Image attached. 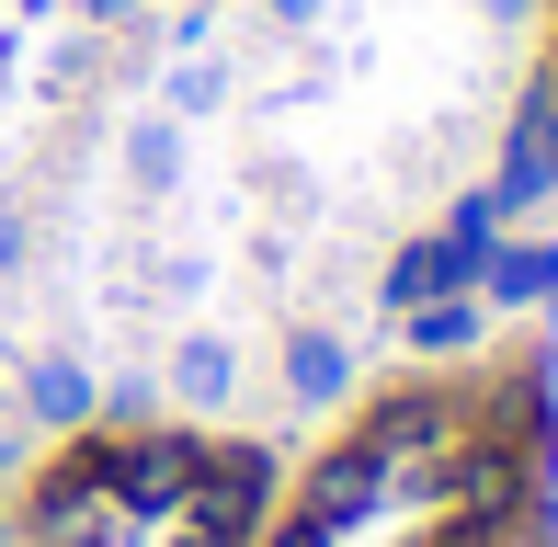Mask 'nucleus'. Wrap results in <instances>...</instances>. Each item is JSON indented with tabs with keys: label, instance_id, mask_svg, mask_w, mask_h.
Wrapping results in <instances>:
<instances>
[{
	"label": "nucleus",
	"instance_id": "nucleus-2",
	"mask_svg": "<svg viewBox=\"0 0 558 547\" xmlns=\"http://www.w3.org/2000/svg\"><path fill=\"white\" fill-rule=\"evenodd\" d=\"M114 513H125V502H114V479H104V445H69L58 479L35 490V536H46V547H92Z\"/></svg>",
	"mask_w": 558,
	"mask_h": 547
},
{
	"label": "nucleus",
	"instance_id": "nucleus-20",
	"mask_svg": "<svg viewBox=\"0 0 558 547\" xmlns=\"http://www.w3.org/2000/svg\"><path fill=\"white\" fill-rule=\"evenodd\" d=\"M0 467H12V411H0Z\"/></svg>",
	"mask_w": 558,
	"mask_h": 547
},
{
	"label": "nucleus",
	"instance_id": "nucleus-1",
	"mask_svg": "<svg viewBox=\"0 0 558 547\" xmlns=\"http://www.w3.org/2000/svg\"><path fill=\"white\" fill-rule=\"evenodd\" d=\"M194 467H206V445H183V434H125V445H104V479H114V502L137 513V525L183 513Z\"/></svg>",
	"mask_w": 558,
	"mask_h": 547
},
{
	"label": "nucleus",
	"instance_id": "nucleus-21",
	"mask_svg": "<svg viewBox=\"0 0 558 547\" xmlns=\"http://www.w3.org/2000/svg\"><path fill=\"white\" fill-rule=\"evenodd\" d=\"M0 92H12V35H0Z\"/></svg>",
	"mask_w": 558,
	"mask_h": 547
},
{
	"label": "nucleus",
	"instance_id": "nucleus-5",
	"mask_svg": "<svg viewBox=\"0 0 558 547\" xmlns=\"http://www.w3.org/2000/svg\"><path fill=\"white\" fill-rule=\"evenodd\" d=\"M388 490H399L388 467H376L365 445H342V457H319V479H308V502H296V525H319V536H365Z\"/></svg>",
	"mask_w": 558,
	"mask_h": 547
},
{
	"label": "nucleus",
	"instance_id": "nucleus-9",
	"mask_svg": "<svg viewBox=\"0 0 558 547\" xmlns=\"http://www.w3.org/2000/svg\"><path fill=\"white\" fill-rule=\"evenodd\" d=\"M468 274H478V263H468V252H456V240L434 229V240H411V252L376 274V296H388V308H422V296H456Z\"/></svg>",
	"mask_w": 558,
	"mask_h": 547
},
{
	"label": "nucleus",
	"instance_id": "nucleus-6",
	"mask_svg": "<svg viewBox=\"0 0 558 547\" xmlns=\"http://www.w3.org/2000/svg\"><path fill=\"white\" fill-rule=\"evenodd\" d=\"M490 194H501V206H547V194H558V81L513 114V148H501V183Z\"/></svg>",
	"mask_w": 558,
	"mask_h": 547
},
{
	"label": "nucleus",
	"instance_id": "nucleus-7",
	"mask_svg": "<svg viewBox=\"0 0 558 547\" xmlns=\"http://www.w3.org/2000/svg\"><path fill=\"white\" fill-rule=\"evenodd\" d=\"M468 285L490 296V308H547L558 296V240H490Z\"/></svg>",
	"mask_w": 558,
	"mask_h": 547
},
{
	"label": "nucleus",
	"instance_id": "nucleus-14",
	"mask_svg": "<svg viewBox=\"0 0 558 547\" xmlns=\"http://www.w3.org/2000/svg\"><path fill=\"white\" fill-rule=\"evenodd\" d=\"M501 217H513V206H501V194L478 183V194H456V217H445V240H456V252L478 263V252H490V240H501Z\"/></svg>",
	"mask_w": 558,
	"mask_h": 547
},
{
	"label": "nucleus",
	"instance_id": "nucleus-17",
	"mask_svg": "<svg viewBox=\"0 0 558 547\" xmlns=\"http://www.w3.org/2000/svg\"><path fill=\"white\" fill-rule=\"evenodd\" d=\"M319 12H331V0H274V23H319Z\"/></svg>",
	"mask_w": 558,
	"mask_h": 547
},
{
	"label": "nucleus",
	"instance_id": "nucleus-19",
	"mask_svg": "<svg viewBox=\"0 0 558 547\" xmlns=\"http://www.w3.org/2000/svg\"><path fill=\"white\" fill-rule=\"evenodd\" d=\"M92 12H104V23H137V12H148V0H92Z\"/></svg>",
	"mask_w": 558,
	"mask_h": 547
},
{
	"label": "nucleus",
	"instance_id": "nucleus-10",
	"mask_svg": "<svg viewBox=\"0 0 558 547\" xmlns=\"http://www.w3.org/2000/svg\"><path fill=\"white\" fill-rule=\"evenodd\" d=\"M228 388H240V354H228L217 331L171 342V400H183V411H228Z\"/></svg>",
	"mask_w": 558,
	"mask_h": 547
},
{
	"label": "nucleus",
	"instance_id": "nucleus-18",
	"mask_svg": "<svg viewBox=\"0 0 558 547\" xmlns=\"http://www.w3.org/2000/svg\"><path fill=\"white\" fill-rule=\"evenodd\" d=\"M478 12H490V23H524V12H536V0H478Z\"/></svg>",
	"mask_w": 558,
	"mask_h": 547
},
{
	"label": "nucleus",
	"instance_id": "nucleus-23",
	"mask_svg": "<svg viewBox=\"0 0 558 547\" xmlns=\"http://www.w3.org/2000/svg\"><path fill=\"white\" fill-rule=\"evenodd\" d=\"M434 547H468V536H434Z\"/></svg>",
	"mask_w": 558,
	"mask_h": 547
},
{
	"label": "nucleus",
	"instance_id": "nucleus-11",
	"mask_svg": "<svg viewBox=\"0 0 558 547\" xmlns=\"http://www.w3.org/2000/svg\"><path fill=\"white\" fill-rule=\"evenodd\" d=\"M23 411L58 422V434H69V422H92V365H81V354H35V365H23Z\"/></svg>",
	"mask_w": 558,
	"mask_h": 547
},
{
	"label": "nucleus",
	"instance_id": "nucleus-4",
	"mask_svg": "<svg viewBox=\"0 0 558 547\" xmlns=\"http://www.w3.org/2000/svg\"><path fill=\"white\" fill-rule=\"evenodd\" d=\"M263 490H274V457H263V445H217V457L194 467L183 513H194V525H228V536H251V525H263Z\"/></svg>",
	"mask_w": 558,
	"mask_h": 547
},
{
	"label": "nucleus",
	"instance_id": "nucleus-22",
	"mask_svg": "<svg viewBox=\"0 0 558 547\" xmlns=\"http://www.w3.org/2000/svg\"><path fill=\"white\" fill-rule=\"evenodd\" d=\"M536 547H558V513H547V525H536Z\"/></svg>",
	"mask_w": 558,
	"mask_h": 547
},
{
	"label": "nucleus",
	"instance_id": "nucleus-13",
	"mask_svg": "<svg viewBox=\"0 0 558 547\" xmlns=\"http://www.w3.org/2000/svg\"><path fill=\"white\" fill-rule=\"evenodd\" d=\"M125 171H137V194H171V183H183V126L148 114V126L125 137Z\"/></svg>",
	"mask_w": 558,
	"mask_h": 547
},
{
	"label": "nucleus",
	"instance_id": "nucleus-16",
	"mask_svg": "<svg viewBox=\"0 0 558 547\" xmlns=\"http://www.w3.org/2000/svg\"><path fill=\"white\" fill-rule=\"evenodd\" d=\"M23 252H35V229H23V206H0V274H23Z\"/></svg>",
	"mask_w": 558,
	"mask_h": 547
},
{
	"label": "nucleus",
	"instance_id": "nucleus-15",
	"mask_svg": "<svg viewBox=\"0 0 558 547\" xmlns=\"http://www.w3.org/2000/svg\"><path fill=\"white\" fill-rule=\"evenodd\" d=\"M171 104L206 114V104H217V58H171Z\"/></svg>",
	"mask_w": 558,
	"mask_h": 547
},
{
	"label": "nucleus",
	"instance_id": "nucleus-3",
	"mask_svg": "<svg viewBox=\"0 0 558 547\" xmlns=\"http://www.w3.org/2000/svg\"><path fill=\"white\" fill-rule=\"evenodd\" d=\"M353 445H365V457L388 467L399 490H411V479H422L434 457H456V411H445V400H422V388H411V400H376V411H365V434H353Z\"/></svg>",
	"mask_w": 558,
	"mask_h": 547
},
{
	"label": "nucleus",
	"instance_id": "nucleus-8",
	"mask_svg": "<svg viewBox=\"0 0 558 547\" xmlns=\"http://www.w3.org/2000/svg\"><path fill=\"white\" fill-rule=\"evenodd\" d=\"M342 388H353V342H342V331H319V319H308V331H286V400L331 411Z\"/></svg>",
	"mask_w": 558,
	"mask_h": 547
},
{
	"label": "nucleus",
	"instance_id": "nucleus-12",
	"mask_svg": "<svg viewBox=\"0 0 558 547\" xmlns=\"http://www.w3.org/2000/svg\"><path fill=\"white\" fill-rule=\"evenodd\" d=\"M399 331H411V354H478V296L456 285V296H422V308H399Z\"/></svg>",
	"mask_w": 558,
	"mask_h": 547
}]
</instances>
